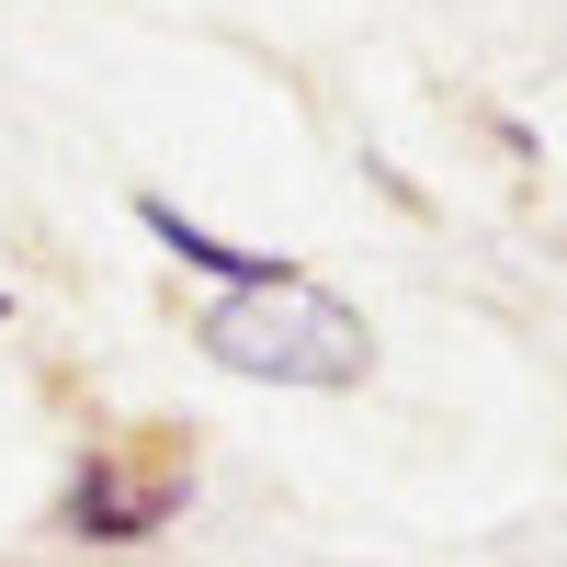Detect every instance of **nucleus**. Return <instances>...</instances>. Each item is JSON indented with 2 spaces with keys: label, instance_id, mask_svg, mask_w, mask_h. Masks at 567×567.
Masks as SVG:
<instances>
[{
  "label": "nucleus",
  "instance_id": "7ed1b4c3",
  "mask_svg": "<svg viewBox=\"0 0 567 567\" xmlns=\"http://www.w3.org/2000/svg\"><path fill=\"white\" fill-rule=\"evenodd\" d=\"M136 227L159 239V261H182V272H205L216 296H239V284H296L307 261H284V250H239V239H216L205 216H182L171 194H136Z\"/></svg>",
  "mask_w": 567,
  "mask_h": 567
},
{
  "label": "nucleus",
  "instance_id": "20e7f679",
  "mask_svg": "<svg viewBox=\"0 0 567 567\" xmlns=\"http://www.w3.org/2000/svg\"><path fill=\"white\" fill-rule=\"evenodd\" d=\"M0 329H12V284H0Z\"/></svg>",
  "mask_w": 567,
  "mask_h": 567
},
{
  "label": "nucleus",
  "instance_id": "f257e3e1",
  "mask_svg": "<svg viewBox=\"0 0 567 567\" xmlns=\"http://www.w3.org/2000/svg\"><path fill=\"white\" fill-rule=\"evenodd\" d=\"M194 352L239 386H296V398H352L374 374V329L352 296H329L318 272L296 284H239V296H205Z\"/></svg>",
  "mask_w": 567,
  "mask_h": 567
},
{
  "label": "nucleus",
  "instance_id": "f03ea898",
  "mask_svg": "<svg viewBox=\"0 0 567 567\" xmlns=\"http://www.w3.org/2000/svg\"><path fill=\"white\" fill-rule=\"evenodd\" d=\"M182 511H194V465H136L125 443H80L69 454V477H58V523L69 545H103V556H125V545H159Z\"/></svg>",
  "mask_w": 567,
  "mask_h": 567
}]
</instances>
